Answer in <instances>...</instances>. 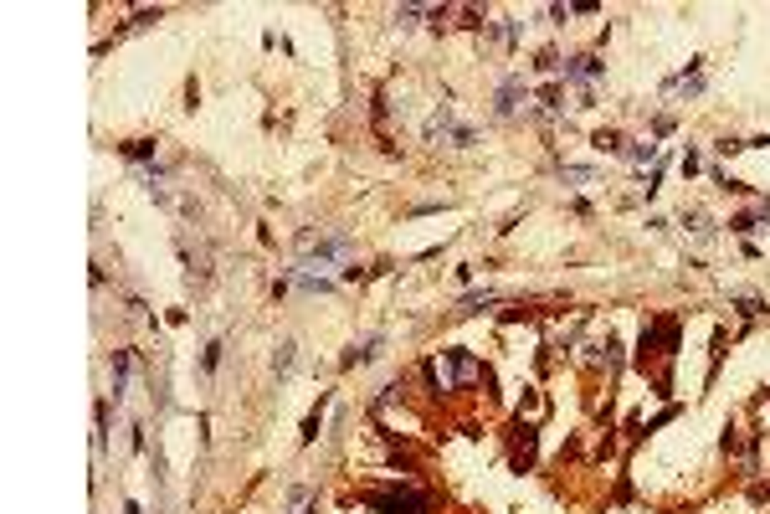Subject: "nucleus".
I'll return each instance as SVG.
<instances>
[{
    "label": "nucleus",
    "instance_id": "nucleus-6",
    "mask_svg": "<svg viewBox=\"0 0 770 514\" xmlns=\"http://www.w3.org/2000/svg\"><path fill=\"white\" fill-rule=\"evenodd\" d=\"M293 350H298L293 339H282V345H277V355H273V366H277V371H293V360H298Z\"/></svg>",
    "mask_w": 770,
    "mask_h": 514
},
{
    "label": "nucleus",
    "instance_id": "nucleus-8",
    "mask_svg": "<svg viewBox=\"0 0 770 514\" xmlns=\"http://www.w3.org/2000/svg\"><path fill=\"white\" fill-rule=\"evenodd\" d=\"M123 381H128V355H119V360H114V401L123 396Z\"/></svg>",
    "mask_w": 770,
    "mask_h": 514
},
{
    "label": "nucleus",
    "instance_id": "nucleus-5",
    "mask_svg": "<svg viewBox=\"0 0 770 514\" xmlns=\"http://www.w3.org/2000/svg\"><path fill=\"white\" fill-rule=\"evenodd\" d=\"M324 406H329V396H319V406L308 412V422H303V442H314L319 437V422H324Z\"/></svg>",
    "mask_w": 770,
    "mask_h": 514
},
{
    "label": "nucleus",
    "instance_id": "nucleus-7",
    "mask_svg": "<svg viewBox=\"0 0 770 514\" xmlns=\"http://www.w3.org/2000/svg\"><path fill=\"white\" fill-rule=\"evenodd\" d=\"M514 98H519V77H514V82H503V93H498V114H514Z\"/></svg>",
    "mask_w": 770,
    "mask_h": 514
},
{
    "label": "nucleus",
    "instance_id": "nucleus-1",
    "mask_svg": "<svg viewBox=\"0 0 770 514\" xmlns=\"http://www.w3.org/2000/svg\"><path fill=\"white\" fill-rule=\"evenodd\" d=\"M298 252L303 263H334V257L349 252V237H324V231H303L298 237Z\"/></svg>",
    "mask_w": 770,
    "mask_h": 514
},
{
    "label": "nucleus",
    "instance_id": "nucleus-4",
    "mask_svg": "<svg viewBox=\"0 0 770 514\" xmlns=\"http://www.w3.org/2000/svg\"><path fill=\"white\" fill-rule=\"evenodd\" d=\"M375 355H380V339H365V345H355L344 355V366H365V360H375Z\"/></svg>",
    "mask_w": 770,
    "mask_h": 514
},
{
    "label": "nucleus",
    "instance_id": "nucleus-2",
    "mask_svg": "<svg viewBox=\"0 0 770 514\" xmlns=\"http://www.w3.org/2000/svg\"><path fill=\"white\" fill-rule=\"evenodd\" d=\"M370 509H385V514H427V494L390 488V494H370Z\"/></svg>",
    "mask_w": 770,
    "mask_h": 514
},
{
    "label": "nucleus",
    "instance_id": "nucleus-3",
    "mask_svg": "<svg viewBox=\"0 0 770 514\" xmlns=\"http://www.w3.org/2000/svg\"><path fill=\"white\" fill-rule=\"evenodd\" d=\"M601 72H606V67H601L596 57H570V62H565V77H570V82H596Z\"/></svg>",
    "mask_w": 770,
    "mask_h": 514
}]
</instances>
